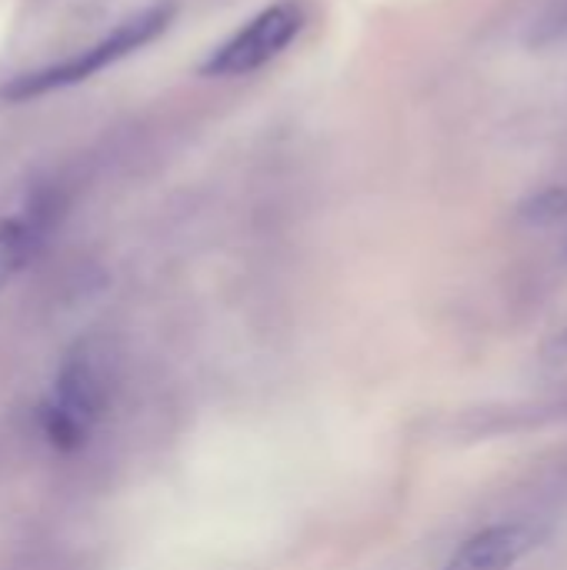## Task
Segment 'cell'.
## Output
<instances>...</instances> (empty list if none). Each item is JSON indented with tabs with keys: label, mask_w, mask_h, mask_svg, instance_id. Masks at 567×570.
Returning a JSON list of instances; mask_svg holds the SVG:
<instances>
[{
	"label": "cell",
	"mask_w": 567,
	"mask_h": 570,
	"mask_svg": "<svg viewBox=\"0 0 567 570\" xmlns=\"http://www.w3.org/2000/svg\"><path fill=\"white\" fill-rule=\"evenodd\" d=\"M104 404H107V367L100 354L90 344H84L63 361L47 401L40 404V431L47 444L60 454L80 451L90 441L104 414Z\"/></svg>",
	"instance_id": "6da1fadb"
},
{
	"label": "cell",
	"mask_w": 567,
	"mask_h": 570,
	"mask_svg": "<svg viewBox=\"0 0 567 570\" xmlns=\"http://www.w3.org/2000/svg\"><path fill=\"white\" fill-rule=\"evenodd\" d=\"M174 17V7L170 3H160V7H150L130 20H124L114 33H107L104 40H97L94 47L53 63V67H43V70H33V73H20L13 77L7 87H0V97L3 100H30V97H40V94H50V90H60V87H70V83H80L87 77H94L97 70L124 60L127 53L147 47L150 40H157L167 23Z\"/></svg>",
	"instance_id": "7a4b0ae2"
},
{
	"label": "cell",
	"mask_w": 567,
	"mask_h": 570,
	"mask_svg": "<svg viewBox=\"0 0 567 570\" xmlns=\"http://www.w3.org/2000/svg\"><path fill=\"white\" fill-rule=\"evenodd\" d=\"M304 27V7L297 0H281L274 7H264L257 17H251L241 30H234L207 60V77H244L271 63L284 53V47L301 33Z\"/></svg>",
	"instance_id": "3957f363"
},
{
	"label": "cell",
	"mask_w": 567,
	"mask_h": 570,
	"mask_svg": "<svg viewBox=\"0 0 567 570\" xmlns=\"http://www.w3.org/2000/svg\"><path fill=\"white\" fill-rule=\"evenodd\" d=\"M541 541L535 521H495L458 544L441 570H515Z\"/></svg>",
	"instance_id": "277c9868"
},
{
	"label": "cell",
	"mask_w": 567,
	"mask_h": 570,
	"mask_svg": "<svg viewBox=\"0 0 567 570\" xmlns=\"http://www.w3.org/2000/svg\"><path fill=\"white\" fill-rule=\"evenodd\" d=\"M50 220H53V204L43 200H37L17 217L0 220V284H7L33 257V250L43 244L50 230Z\"/></svg>",
	"instance_id": "5b68a950"
},
{
	"label": "cell",
	"mask_w": 567,
	"mask_h": 570,
	"mask_svg": "<svg viewBox=\"0 0 567 570\" xmlns=\"http://www.w3.org/2000/svg\"><path fill=\"white\" fill-rule=\"evenodd\" d=\"M567 217V187H545L535 190L518 204V220L525 227H551Z\"/></svg>",
	"instance_id": "8992f818"
},
{
	"label": "cell",
	"mask_w": 567,
	"mask_h": 570,
	"mask_svg": "<svg viewBox=\"0 0 567 570\" xmlns=\"http://www.w3.org/2000/svg\"><path fill=\"white\" fill-rule=\"evenodd\" d=\"M541 364L558 371V367H567V314L561 317V324L545 337L541 344Z\"/></svg>",
	"instance_id": "52a82bcc"
}]
</instances>
